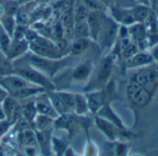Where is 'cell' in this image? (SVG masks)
<instances>
[{"label": "cell", "instance_id": "cell-4", "mask_svg": "<svg viewBox=\"0 0 158 156\" xmlns=\"http://www.w3.org/2000/svg\"><path fill=\"white\" fill-rule=\"evenodd\" d=\"M127 96L129 102L138 108L147 106L152 98V94L134 80H131L127 87Z\"/></svg>", "mask_w": 158, "mask_h": 156}, {"label": "cell", "instance_id": "cell-41", "mask_svg": "<svg viewBox=\"0 0 158 156\" xmlns=\"http://www.w3.org/2000/svg\"><path fill=\"white\" fill-rule=\"evenodd\" d=\"M11 1L17 3V4H21V3H24V2H27V1H30V0H11Z\"/></svg>", "mask_w": 158, "mask_h": 156}, {"label": "cell", "instance_id": "cell-12", "mask_svg": "<svg viewBox=\"0 0 158 156\" xmlns=\"http://www.w3.org/2000/svg\"><path fill=\"white\" fill-rule=\"evenodd\" d=\"M29 49L28 41L23 38H12L10 48L7 52V57L10 60H14L26 54V51Z\"/></svg>", "mask_w": 158, "mask_h": 156}, {"label": "cell", "instance_id": "cell-9", "mask_svg": "<svg viewBox=\"0 0 158 156\" xmlns=\"http://www.w3.org/2000/svg\"><path fill=\"white\" fill-rule=\"evenodd\" d=\"M35 104L36 112L38 114L46 115L53 119L58 118L59 115L54 110V108L52 107L50 101L48 97L47 91L36 95V98L35 99Z\"/></svg>", "mask_w": 158, "mask_h": 156}, {"label": "cell", "instance_id": "cell-18", "mask_svg": "<svg viewBox=\"0 0 158 156\" xmlns=\"http://www.w3.org/2000/svg\"><path fill=\"white\" fill-rule=\"evenodd\" d=\"M54 121L55 119L42 115V114H36L34 120V125L36 127L37 131H43V132H50L51 129L54 126Z\"/></svg>", "mask_w": 158, "mask_h": 156}, {"label": "cell", "instance_id": "cell-34", "mask_svg": "<svg viewBox=\"0 0 158 156\" xmlns=\"http://www.w3.org/2000/svg\"><path fill=\"white\" fill-rule=\"evenodd\" d=\"M11 123L9 122L8 120H3V121H0V138L2 136H4L10 129Z\"/></svg>", "mask_w": 158, "mask_h": 156}, {"label": "cell", "instance_id": "cell-17", "mask_svg": "<svg viewBox=\"0 0 158 156\" xmlns=\"http://www.w3.org/2000/svg\"><path fill=\"white\" fill-rule=\"evenodd\" d=\"M97 115L111 122L112 124H114L116 127H118L120 130L124 129L123 124L121 122V120L118 118V116L114 113V111L111 109V107L108 104H104L97 113Z\"/></svg>", "mask_w": 158, "mask_h": 156}, {"label": "cell", "instance_id": "cell-23", "mask_svg": "<svg viewBox=\"0 0 158 156\" xmlns=\"http://www.w3.org/2000/svg\"><path fill=\"white\" fill-rule=\"evenodd\" d=\"M73 35L76 38H89V29L87 21L76 22L73 23Z\"/></svg>", "mask_w": 158, "mask_h": 156}, {"label": "cell", "instance_id": "cell-29", "mask_svg": "<svg viewBox=\"0 0 158 156\" xmlns=\"http://www.w3.org/2000/svg\"><path fill=\"white\" fill-rule=\"evenodd\" d=\"M121 50H122V55L125 59H128L131 56H133L135 53H137V47L134 44H132L128 37L123 38L121 42Z\"/></svg>", "mask_w": 158, "mask_h": 156}, {"label": "cell", "instance_id": "cell-5", "mask_svg": "<svg viewBox=\"0 0 158 156\" xmlns=\"http://www.w3.org/2000/svg\"><path fill=\"white\" fill-rule=\"evenodd\" d=\"M132 80L141 85L152 94L158 87V72L155 69L151 68L150 65L140 67L135 73Z\"/></svg>", "mask_w": 158, "mask_h": 156}, {"label": "cell", "instance_id": "cell-37", "mask_svg": "<svg viewBox=\"0 0 158 156\" xmlns=\"http://www.w3.org/2000/svg\"><path fill=\"white\" fill-rule=\"evenodd\" d=\"M35 150H36L35 147H25V151H26L27 155H35V154H36Z\"/></svg>", "mask_w": 158, "mask_h": 156}, {"label": "cell", "instance_id": "cell-39", "mask_svg": "<svg viewBox=\"0 0 158 156\" xmlns=\"http://www.w3.org/2000/svg\"><path fill=\"white\" fill-rule=\"evenodd\" d=\"M137 2H139L140 5H146V6H149L150 5V1L149 0H136Z\"/></svg>", "mask_w": 158, "mask_h": 156}, {"label": "cell", "instance_id": "cell-43", "mask_svg": "<svg viewBox=\"0 0 158 156\" xmlns=\"http://www.w3.org/2000/svg\"><path fill=\"white\" fill-rule=\"evenodd\" d=\"M156 12H157V15H158V6H157V8H156Z\"/></svg>", "mask_w": 158, "mask_h": 156}, {"label": "cell", "instance_id": "cell-26", "mask_svg": "<svg viewBox=\"0 0 158 156\" xmlns=\"http://www.w3.org/2000/svg\"><path fill=\"white\" fill-rule=\"evenodd\" d=\"M132 14H133V17H134L136 23H144L147 21L148 17L150 16L149 6L139 4V6L135 7L132 10Z\"/></svg>", "mask_w": 158, "mask_h": 156}, {"label": "cell", "instance_id": "cell-21", "mask_svg": "<svg viewBox=\"0 0 158 156\" xmlns=\"http://www.w3.org/2000/svg\"><path fill=\"white\" fill-rule=\"evenodd\" d=\"M113 15L115 19V22H118L122 24L131 25L136 23L132 14V10H114Z\"/></svg>", "mask_w": 158, "mask_h": 156}, {"label": "cell", "instance_id": "cell-20", "mask_svg": "<svg viewBox=\"0 0 158 156\" xmlns=\"http://www.w3.org/2000/svg\"><path fill=\"white\" fill-rule=\"evenodd\" d=\"M90 38H76L73 42L70 47V52L72 55L79 56L86 52L90 44Z\"/></svg>", "mask_w": 158, "mask_h": 156}, {"label": "cell", "instance_id": "cell-13", "mask_svg": "<svg viewBox=\"0 0 158 156\" xmlns=\"http://www.w3.org/2000/svg\"><path fill=\"white\" fill-rule=\"evenodd\" d=\"M93 71V65L91 61L87 60L81 64L77 65L72 71V78L73 80L77 83H84L90 77Z\"/></svg>", "mask_w": 158, "mask_h": 156}, {"label": "cell", "instance_id": "cell-7", "mask_svg": "<svg viewBox=\"0 0 158 156\" xmlns=\"http://www.w3.org/2000/svg\"><path fill=\"white\" fill-rule=\"evenodd\" d=\"M30 86L35 85L29 83L22 76L13 72L5 75H0V87H2L9 93V95H12L13 93Z\"/></svg>", "mask_w": 158, "mask_h": 156}, {"label": "cell", "instance_id": "cell-24", "mask_svg": "<svg viewBox=\"0 0 158 156\" xmlns=\"http://www.w3.org/2000/svg\"><path fill=\"white\" fill-rule=\"evenodd\" d=\"M0 24H1L3 30L12 38L15 29H16V21L13 18L12 15L7 14V15H2L0 17Z\"/></svg>", "mask_w": 158, "mask_h": 156}, {"label": "cell", "instance_id": "cell-27", "mask_svg": "<svg viewBox=\"0 0 158 156\" xmlns=\"http://www.w3.org/2000/svg\"><path fill=\"white\" fill-rule=\"evenodd\" d=\"M22 142L24 147H37L36 133L32 129H24L22 132Z\"/></svg>", "mask_w": 158, "mask_h": 156}, {"label": "cell", "instance_id": "cell-33", "mask_svg": "<svg viewBox=\"0 0 158 156\" xmlns=\"http://www.w3.org/2000/svg\"><path fill=\"white\" fill-rule=\"evenodd\" d=\"M51 145H52L53 150L58 151L57 154H63V152H64V150L66 149L64 144L62 143V141L60 140V139H57V138H52L51 139Z\"/></svg>", "mask_w": 158, "mask_h": 156}, {"label": "cell", "instance_id": "cell-22", "mask_svg": "<svg viewBox=\"0 0 158 156\" xmlns=\"http://www.w3.org/2000/svg\"><path fill=\"white\" fill-rule=\"evenodd\" d=\"M21 109H22V115L24 118V120L27 122H34L35 117L37 114L35 100L28 99V101H25L24 105Z\"/></svg>", "mask_w": 158, "mask_h": 156}, {"label": "cell", "instance_id": "cell-42", "mask_svg": "<svg viewBox=\"0 0 158 156\" xmlns=\"http://www.w3.org/2000/svg\"><path fill=\"white\" fill-rule=\"evenodd\" d=\"M1 31H2V26H1V24H0V33H1Z\"/></svg>", "mask_w": 158, "mask_h": 156}, {"label": "cell", "instance_id": "cell-30", "mask_svg": "<svg viewBox=\"0 0 158 156\" xmlns=\"http://www.w3.org/2000/svg\"><path fill=\"white\" fill-rule=\"evenodd\" d=\"M89 9L86 7V5H78L75 10H74V13L73 15V23L76 22H82V21H87L88 15H89Z\"/></svg>", "mask_w": 158, "mask_h": 156}, {"label": "cell", "instance_id": "cell-25", "mask_svg": "<svg viewBox=\"0 0 158 156\" xmlns=\"http://www.w3.org/2000/svg\"><path fill=\"white\" fill-rule=\"evenodd\" d=\"M128 33L129 35L132 36L139 44H141L146 38V30L143 26V23H135L131 24Z\"/></svg>", "mask_w": 158, "mask_h": 156}, {"label": "cell", "instance_id": "cell-14", "mask_svg": "<svg viewBox=\"0 0 158 156\" xmlns=\"http://www.w3.org/2000/svg\"><path fill=\"white\" fill-rule=\"evenodd\" d=\"M89 111L97 113L98 111L105 104V96L102 91H92L86 95Z\"/></svg>", "mask_w": 158, "mask_h": 156}, {"label": "cell", "instance_id": "cell-38", "mask_svg": "<svg viewBox=\"0 0 158 156\" xmlns=\"http://www.w3.org/2000/svg\"><path fill=\"white\" fill-rule=\"evenodd\" d=\"M3 120H6V116H5L4 111L2 109V106L0 105V121H3Z\"/></svg>", "mask_w": 158, "mask_h": 156}, {"label": "cell", "instance_id": "cell-16", "mask_svg": "<svg viewBox=\"0 0 158 156\" xmlns=\"http://www.w3.org/2000/svg\"><path fill=\"white\" fill-rule=\"evenodd\" d=\"M153 61V59L151 54L137 52L130 58L127 59V67L128 68H140L147 65H150Z\"/></svg>", "mask_w": 158, "mask_h": 156}, {"label": "cell", "instance_id": "cell-35", "mask_svg": "<svg viewBox=\"0 0 158 156\" xmlns=\"http://www.w3.org/2000/svg\"><path fill=\"white\" fill-rule=\"evenodd\" d=\"M9 96V93L2 88L0 87V105L2 104V102L5 101V99Z\"/></svg>", "mask_w": 158, "mask_h": 156}, {"label": "cell", "instance_id": "cell-10", "mask_svg": "<svg viewBox=\"0 0 158 156\" xmlns=\"http://www.w3.org/2000/svg\"><path fill=\"white\" fill-rule=\"evenodd\" d=\"M104 18L105 17L102 15V11H96V10L89 11L88 18H87V23L89 29V38L91 40H94V41L97 40V37L102 26Z\"/></svg>", "mask_w": 158, "mask_h": 156}, {"label": "cell", "instance_id": "cell-36", "mask_svg": "<svg viewBox=\"0 0 158 156\" xmlns=\"http://www.w3.org/2000/svg\"><path fill=\"white\" fill-rule=\"evenodd\" d=\"M151 55H152V59L154 60H156L157 62H158V44L152 48V53H151Z\"/></svg>", "mask_w": 158, "mask_h": 156}, {"label": "cell", "instance_id": "cell-40", "mask_svg": "<svg viewBox=\"0 0 158 156\" xmlns=\"http://www.w3.org/2000/svg\"><path fill=\"white\" fill-rule=\"evenodd\" d=\"M99 1H100L101 3H102L103 5H109V4L113 3L114 0H99Z\"/></svg>", "mask_w": 158, "mask_h": 156}, {"label": "cell", "instance_id": "cell-31", "mask_svg": "<svg viewBox=\"0 0 158 156\" xmlns=\"http://www.w3.org/2000/svg\"><path fill=\"white\" fill-rule=\"evenodd\" d=\"M60 99L62 100L63 103L65 104L66 108L68 109L69 113H72L73 112V103H74V94L66 92V91H57Z\"/></svg>", "mask_w": 158, "mask_h": 156}, {"label": "cell", "instance_id": "cell-19", "mask_svg": "<svg viewBox=\"0 0 158 156\" xmlns=\"http://www.w3.org/2000/svg\"><path fill=\"white\" fill-rule=\"evenodd\" d=\"M89 107L86 96L82 94H74V103H73V113L77 116H84L88 113Z\"/></svg>", "mask_w": 158, "mask_h": 156}, {"label": "cell", "instance_id": "cell-11", "mask_svg": "<svg viewBox=\"0 0 158 156\" xmlns=\"http://www.w3.org/2000/svg\"><path fill=\"white\" fill-rule=\"evenodd\" d=\"M1 106L4 111L6 120H8L10 123L16 121V119H18V115L22 113V109L19 106L18 101L10 95L5 99Z\"/></svg>", "mask_w": 158, "mask_h": 156}, {"label": "cell", "instance_id": "cell-6", "mask_svg": "<svg viewBox=\"0 0 158 156\" xmlns=\"http://www.w3.org/2000/svg\"><path fill=\"white\" fill-rule=\"evenodd\" d=\"M117 34L118 27L116 22L105 17L96 41L100 43L102 48H109L114 43Z\"/></svg>", "mask_w": 158, "mask_h": 156}, {"label": "cell", "instance_id": "cell-8", "mask_svg": "<svg viewBox=\"0 0 158 156\" xmlns=\"http://www.w3.org/2000/svg\"><path fill=\"white\" fill-rule=\"evenodd\" d=\"M113 71V59L111 57L104 58L100 63L96 72L94 80L95 88H103L107 85Z\"/></svg>", "mask_w": 158, "mask_h": 156}, {"label": "cell", "instance_id": "cell-32", "mask_svg": "<svg viewBox=\"0 0 158 156\" xmlns=\"http://www.w3.org/2000/svg\"><path fill=\"white\" fill-rule=\"evenodd\" d=\"M85 5L89 10L96 11H102L104 7V5L99 0H85Z\"/></svg>", "mask_w": 158, "mask_h": 156}, {"label": "cell", "instance_id": "cell-1", "mask_svg": "<svg viewBox=\"0 0 158 156\" xmlns=\"http://www.w3.org/2000/svg\"><path fill=\"white\" fill-rule=\"evenodd\" d=\"M25 55V54H24ZM25 60L28 65L34 67L38 70L48 78H52L59 71L66 66L68 63V60L60 58V59H48L37 56L34 53H26Z\"/></svg>", "mask_w": 158, "mask_h": 156}, {"label": "cell", "instance_id": "cell-3", "mask_svg": "<svg viewBox=\"0 0 158 156\" xmlns=\"http://www.w3.org/2000/svg\"><path fill=\"white\" fill-rule=\"evenodd\" d=\"M13 73L18 74L27 80L29 83L44 88L46 91H53L55 90V85L51 82L50 78L47 75L39 72L38 70L35 69L30 65L21 66L12 71Z\"/></svg>", "mask_w": 158, "mask_h": 156}, {"label": "cell", "instance_id": "cell-15", "mask_svg": "<svg viewBox=\"0 0 158 156\" xmlns=\"http://www.w3.org/2000/svg\"><path fill=\"white\" fill-rule=\"evenodd\" d=\"M95 125L96 126L110 139V140H114L118 135V127H116L114 124L111 122L97 116L95 118Z\"/></svg>", "mask_w": 158, "mask_h": 156}, {"label": "cell", "instance_id": "cell-2", "mask_svg": "<svg viewBox=\"0 0 158 156\" xmlns=\"http://www.w3.org/2000/svg\"><path fill=\"white\" fill-rule=\"evenodd\" d=\"M29 49L32 53L48 59L63 58L60 47L48 38H45L35 34L29 40Z\"/></svg>", "mask_w": 158, "mask_h": 156}, {"label": "cell", "instance_id": "cell-28", "mask_svg": "<svg viewBox=\"0 0 158 156\" xmlns=\"http://www.w3.org/2000/svg\"><path fill=\"white\" fill-rule=\"evenodd\" d=\"M11 61L12 60H10L0 48V75H5L12 72L13 69Z\"/></svg>", "mask_w": 158, "mask_h": 156}, {"label": "cell", "instance_id": "cell-44", "mask_svg": "<svg viewBox=\"0 0 158 156\" xmlns=\"http://www.w3.org/2000/svg\"><path fill=\"white\" fill-rule=\"evenodd\" d=\"M156 4H157V6H158V0H156Z\"/></svg>", "mask_w": 158, "mask_h": 156}]
</instances>
